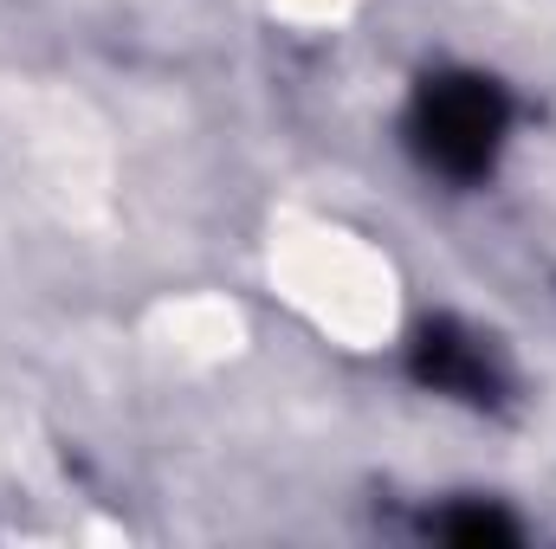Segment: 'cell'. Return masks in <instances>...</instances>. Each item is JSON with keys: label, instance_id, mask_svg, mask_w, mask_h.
Instances as JSON below:
<instances>
[{"label": "cell", "instance_id": "1", "mask_svg": "<svg viewBox=\"0 0 556 549\" xmlns=\"http://www.w3.org/2000/svg\"><path fill=\"white\" fill-rule=\"evenodd\" d=\"M511 124V104L492 78L479 72H446V78H427L415 98V117H408V137H415L420 162L453 175V181H472L492 168L498 142Z\"/></svg>", "mask_w": 556, "mask_h": 549}, {"label": "cell", "instance_id": "2", "mask_svg": "<svg viewBox=\"0 0 556 549\" xmlns=\"http://www.w3.org/2000/svg\"><path fill=\"white\" fill-rule=\"evenodd\" d=\"M420 375L440 395H466V401H492L498 395V362L479 336H459L453 323H433L420 336Z\"/></svg>", "mask_w": 556, "mask_h": 549}]
</instances>
